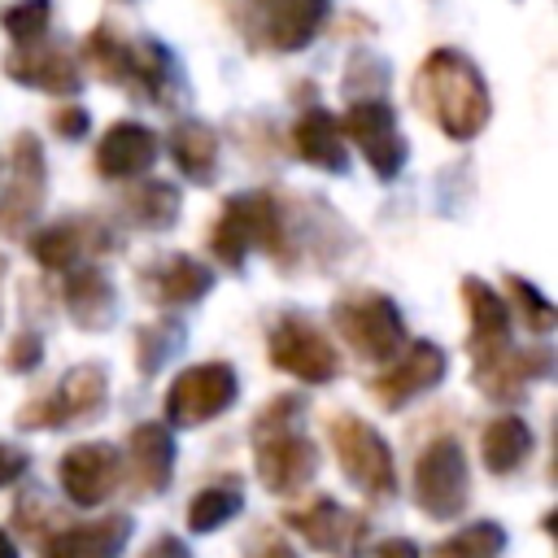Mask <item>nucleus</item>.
Returning a JSON list of instances; mask_svg holds the SVG:
<instances>
[{"label":"nucleus","mask_w":558,"mask_h":558,"mask_svg":"<svg viewBox=\"0 0 558 558\" xmlns=\"http://www.w3.org/2000/svg\"><path fill=\"white\" fill-rule=\"evenodd\" d=\"M414 100L427 109V118L449 140H475L493 113L484 74L475 70L471 57H462L453 48L427 52V61L418 65V78H414Z\"/></svg>","instance_id":"f257e3e1"},{"label":"nucleus","mask_w":558,"mask_h":558,"mask_svg":"<svg viewBox=\"0 0 558 558\" xmlns=\"http://www.w3.org/2000/svg\"><path fill=\"white\" fill-rule=\"evenodd\" d=\"M301 397L283 392L275 397L257 423H253V458H257V475L270 493L292 497L296 488H305L318 471V449L314 440H305L301 432Z\"/></svg>","instance_id":"f03ea898"},{"label":"nucleus","mask_w":558,"mask_h":558,"mask_svg":"<svg viewBox=\"0 0 558 558\" xmlns=\"http://www.w3.org/2000/svg\"><path fill=\"white\" fill-rule=\"evenodd\" d=\"M331 323L336 331L349 340V349L366 362H379L388 366L392 353L401 349L405 340V327H401V310L384 296V292H353V296H340L331 305Z\"/></svg>","instance_id":"7ed1b4c3"},{"label":"nucleus","mask_w":558,"mask_h":558,"mask_svg":"<svg viewBox=\"0 0 558 558\" xmlns=\"http://www.w3.org/2000/svg\"><path fill=\"white\" fill-rule=\"evenodd\" d=\"M279 240H283V227H279V205L275 196L266 192H244V196H231L209 231V248L218 262L227 266H240L244 253L257 244L266 253H279Z\"/></svg>","instance_id":"20e7f679"},{"label":"nucleus","mask_w":558,"mask_h":558,"mask_svg":"<svg viewBox=\"0 0 558 558\" xmlns=\"http://www.w3.org/2000/svg\"><path fill=\"white\" fill-rule=\"evenodd\" d=\"M331 449L340 458L344 480L366 493V497H392L397 493V475H392V449L384 445V436L357 418V414H336L331 418Z\"/></svg>","instance_id":"39448f33"},{"label":"nucleus","mask_w":558,"mask_h":558,"mask_svg":"<svg viewBox=\"0 0 558 558\" xmlns=\"http://www.w3.org/2000/svg\"><path fill=\"white\" fill-rule=\"evenodd\" d=\"M471 497V475H466V453L453 436L432 440L418 462H414V501L427 519H453L466 510Z\"/></svg>","instance_id":"423d86ee"},{"label":"nucleus","mask_w":558,"mask_h":558,"mask_svg":"<svg viewBox=\"0 0 558 558\" xmlns=\"http://www.w3.org/2000/svg\"><path fill=\"white\" fill-rule=\"evenodd\" d=\"M235 397H240V379L227 362H196V366H187L170 379L166 418L174 427H196V423H209V418L227 414Z\"/></svg>","instance_id":"0eeeda50"},{"label":"nucleus","mask_w":558,"mask_h":558,"mask_svg":"<svg viewBox=\"0 0 558 558\" xmlns=\"http://www.w3.org/2000/svg\"><path fill=\"white\" fill-rule=\"evenodd\" d=\"M270 362L301 384H331L340 375V357L331 340L305 318V314H283L270 327Z\"/></svg>","instance_id":"6e6552de"},{"label":"nucleus","mask_w":558,"mask_h":558,"mask_svg":"<svg viewBox=\"0 0 558 558\" xmlns=\"http://www.w3.org/2000/svg\"><path fill=\"white\" fill-rule=\"evenodd\" d=\"M105 397H109V379L96 362H83V366H70L65 379L57 384L52 397L26 405L17 414V427H65V423H83L92 414L105 410Z\"/></svg>","instance_id":"1a4fd4ad"},{"label":"nucleus","mask_w":558,"mask_h":558,"mask_svg":"<svg viewBox=\"0 0 558 558\" xmlns=\"http://www.w3.org/2000/svg\"><path fill=\"white\" fill-rule=\"evenodd\" d=\"M340 126L353 135V144L362 148V157L371 161V170L379 179H397L401 174L410 148H405L401 126H397V113L384 100H353Z\"/></svg>","instance_id":"9d476101"},{"label":"nucleus","mask_w":558,"mask_h":558,"mask_svg":"<svg viewBox=\"0 0 558 558\" xmlns=\"http://www.w3.org/2000/svg\"><path fill=\"white\" fill-rule=\"evenodd\" d=\"M44 205V148L35 135L13 140L9 183L0 192V235H22Z\"/></svg>","instance_id":"9b49d317"},{"label":"nucleus","mask_w":558,"mask_h":558,"mask_svg":"<svg viewBox=\"0 0 558 558\" xmlns=\"http://www.w3.org/2000/svg\"><path fill=\"white\" fill-rule=\"evenodd\" d=\"M57 475H61V488H65V497H70L74 506H100V501L118 488V480H122V471H118V449L96 445V440L74 445V449L61 453Z\"/></svg>","instance_id":"f8f14e48"},{"label":"nucleus","mask_w":558,"mask_h":558,"mask_svg":"<svg viewBox=\"0 0 558 558\" xmlns=\"http://www.w3.org/2000/svg\"><path fill=\"white\" fill-rule=\"evenodd\" d=\"M440 379H445V349L432 344V340H418V344H410L397 362H388L384 375L371 379V392H375L388 410H397V405H405L410 397L436 388Z\"/></svg>","instance_id":"ddd939ff"},{"label":"nucleus","mask_w":558,"mask_h":558,"mask_svg":"<svg viewBox=\"0 0 558 558\" xmlns=\"http://www.w3.org/2000/svg\"><path fill=\"white\" fill-rule=\"evenodd\" d=\"M131 541V519L126 514H105L92 523H74L61 532H48L39 541L44 558H113Z\"/></svg>","instance_id":"4468645a"},{"label":"nucleus","mask_w":558,"mask_h":558,"mask_svg":"<svg viewBox=\"0 0 558 558\" xmlns=\"http://www.w3.org/2000/svg\"><path fill=\"white\" fill-rule=\"evenodd\" d=\"M157 161V135L140 122H113L96 144V170L105 179H135Z\"/></svg>","instance_id":"2eb2a0df"},{"label":"nucleus","mask_w":558,"mask_h":558,"mask_svg":"<svg viewBox=\"0 0 558 558\" xmlns=\"http://www.w3.org/2000/svg\"><path fill=\"white\" fill-rule=\"evenodd\" d=\"M462 292H466V310H471V357L475 366L493 362L506 340H510V310L506 301L484 283V279H462Z\"/></svg>","instance_id":"dca6fc26"},{"label":"nucleus","mask_w":558,"mask_h":558,"mask_svg":"<svg viewBox=\"0 0 558 558\" xmlns=\"http://www.w3.org/2000/svg\"><path fill=\"white\" fill-rule=\"evenodd\" d=\"M140 283L157 305H192L214 288V275L205 262L187 253H170V257H157V266L144 270Z\"/></svg>","instance_id":"f3484780"},{"label":"nucleus","mask_w":558,"mask_h":558,"mask_svg":"<svg viewBox=\"0 0 558 558\" xmlns=\"http://www.w3.org/2000/svg\"><path fill=\"white\" fill-rule=\"evenodd\" d=\"M549 362H554L549 349H501L493 362L475 366V384L497 401H514L532 379L549 371Z\"/></svg>","instance_id":"a211bd4d"},{"label":"nucleus","mask_w":558,"mask_h":558,"mask_svg":"<svg viewBox=\"0 0 558 558\" xmlns=\"http://www.w3.org/2000/svg\"><path fill=\"white\" fill-rule=\"evenodd\" d=\"M4 74L26 83V87H39V92H78V65L70 61V52L61 44L13 52L4 61Z\"/></svg>","instance_id":"6ab92c4d"},{"label":"nucleus","mask_w":558,"mask_h":558,"mask_svg":"<svg viewBox=\"0 0 558 558\" xmlns=\"http://www.w3.org/2000/svg\"><path fill=\"white\" fill-rule=\"evenodd\" d=\"M126 449H131L135 484L144 493H161L170 484V471H174V436L161 423H140V427H131Z\"/></svg>","instance_id":"aec40b11"},{"label":"nucleus","mask_w":558,"mask_h":558,"mask_svg":"<svg viewBox=\"0 0 558 558\" xmlns=\"http://www.w3.org/2000/svg\"><path fill=\"white\" fill-rule=\"evenodd\" d=\"M296 153L318 166V170H331V174H344L349 170V153H344V140H340V122L327 113V109H305L296 131Z\"/></svg>","instance_id":"412c9836"},{"label":"nucleus","mask_w":558,"mask_h":558,"mask_svg":"<svg viewBox=\"0 0 558 558\" xmlns=\"http://www.w3.org/2000/svg\"><path fill=\"white\" fill-rule=\"evenodd\" d=\"M283 523L296 527V532H301L314 549H323V554H340L344 541H349V532L357 527L353 514H349L344 506H336L331 497H318V501H310V506H301V510H288Z\"/></svg>","instance_id":"4be33fe9"},{"label":"nucleus","mask_w":558,"mask_h":558,"mask_svg":"<svg viewBox=\"0 0 558 558\" xmlns=\"http://www.w3.org/2000/svg\"><path fill=\"white\" fill-rule=\"evenodd\" d=\"M65 310H70V318H74L83 331H100V327L113 318V310H118L113 283H109L96 266L74 270V275L65 279Z\"/></svg>","instance_id":"5701e85b"},{"label":"nucleus","mask_w":558,"mask_h":558,"mask_svg":"<svg viewBox=\"0 0 558 558\" xmlns=\"http://www.w3.org/2000/svg\"><path fill=\"white\" fill-rule=\"evenodd\" d=\"M323 17H327V0H275L266 35L279 52H296L323 31Z\"/></svg>","instance_id":"b1692460"},{"label":"nucleus","mask_w":558,"mask_h":558,"mask_svg":"<svg viewBox=\"0 0 558 558\" xmlns=\"http://www.w3.org/2000/svg\"><path fill=\"white\" fill-rule=\"evenodd\" d=\"M170 157H174V166H179L192 183H209L214 170H218V135H214L205 122L183 118V122H174V131H170Z\"/></svg>","instance_id":"393cba45"},{"label":"nucleus","mask_w":558,"mask_h":558,"mask_svg":"<svg viewBox=\"0 0 558 558\" xmlns=\"http://www.w3.org/2000/svg\"><path fill=\"white\" fill-rule=\"evenodd\" d=\"M480 453H484V466L493 475H510L527 453H532V427L519 418V414H501L484 427L480 436Z\"/></svg>","instance_id":"a878e982"},{"label":"nucleus","mask_w":558,"mask_h":558,"mask_svg":"<svg viewBox=\"0 0 558 558\" xmlns=\"http://www.w3.org/2000/svg\"><path fill=\"white\" fill-rule=\"evenodd\" d=\"M240 506H244V493H240V484H209V488H201L196 497H192V506H187V527L192 532H218L222 523H231L235 514H240Z\"/></svg>","instance_id":"bb28decb"},{"label":"nucleus","mask_w":558,"mask_h":558,"mask_svg":"<svg viewBox=\"0 0 558 558\" xmlns=\"http://www.w3.org/2000/svg\"><path fill=\"white\" fill-rule=\"evenodd\" d=\"M126 214L144 227V231H166L179 218V192L170 183H144L126 196Z\"/></svg>","instance_id":"cd10ccee"},{"label":"nucleus","mask_w":558,"mask_h":558,"mask_svg":"<svg viewBox=\"0 0 558 558\" xmlns=\"http://www.w3.org/2000/svg\"><path fill=\"white\" fill-rule=\"evenodd\" d=\"M31 253L39 266L48 270H65L74 257H78V227L74 222H52L44 231L31 235Z\"/></svg>","instance_id":"c85d7f7f"},{"label":"nucleus","mask_w":558,"mask_h":558,"mask_svg":"<svg viewBox=\"0 0 558 558\" xmlns=\"http://www.w3.org/2000/svg\"><path fill=\"white\" fill-rule=\"evenodd\" d=\"M506 549V532L497 527V523H471V527H462L458 536H449L440 549H436V558H493V554H501Z\"/></svg>","instance_id":"c756f323"},{"label":"nucleus","mask_w":558,"mask_h":558,"mask_svg":"<svg viewBox=\"0 0 558 558\" xmlns=\"http://www.w3.org/2000/svg\"><path fill=\"white\" fill-rule=\"evenodd\" d=\"M48 17H52V0H17L0 13V26L17 44H39L48 35Z\"/></svg>","instance_id":"7c9ffc66"},{"label":"nucleus","mask_w":558,"mask_h":558,"mask_svg":"<svg viewBox=\"0 0 558 558\" xmlns=\"http://www.w3.org/2000/svg\"><path fill=\"white\" fill-rule=\"evenodd\" d=\"M83 52H87V61H92V70H96L100 78L126 83V44H122L109 26H96V31L87 35Z\"/></svg>","instance_id":"2f4dec72"},{"label":"nucleus","mask_w":558,"mask_h":558,"mask_svg":"<svg viewBox=\"0 0 558 558\" xmlns=\"http://www.w3.org/2000/svg\"><path fill=\"white\" fill-rule=\"evenodd\" d=\"M506 288H510V296H514V310H519L523 327H527V331H536V336H545V331L554 327V305H549L532 283H523L519 275H510V279H506Z\"/></svg>","instance_id":"473e14b6"},{"label":"nucleus","mask_w":558,"mask_h":558,"mask_svg":"<svg viewBox=\"0 0 558 558\" xmlns=\"http://www.w3.org/2000/svg\"><path fill=\"white\" fill-rule=\"evenodd\" d=\"M174 349H179V327H170V323H153L135 336V357H140L144 375H153L166 362V353H174Z\"/></svg>","instance_id":"72a5a7b5"},{"label":"nucleus","mask_w":558,"mask_h":558,"mask_svg":"<svg viewBox=\"0 0 558 558\" xmlns=\"http://www.w3.org/2000/svg\"><path fill=\"white\" fill-rule=\"evenodd\" d=\"M39 357H44V344H39V336H35V331H22V336H13L9 353H4L9 371H35V366H39Z\"/></svg>","instance_id":"f704fd0d"},{"label":"nucleus","mask_w":558,"mask_h":558,"mask_svg":"<svg viewBox=\"0 0 558 558\" xmlns=\"http://www.w3.org/2000/svg\"><path fill=\"white\" fill-rule=\"evenodd\" d=\"M52 131L61 140H83L87 135V109H57L52 113Z\"/></svg>","instance_id":"c9c22d12"},{"label":"nucleus","mask_w":558,"mask_h":558,"mask_svg":"<svg viewBox=\"0 0 558 558\" xmlns=\"http://www.w3.org/2000/svg\"><path fill=\"white\" fill-rule=\"evenodd\" d=\"M26 466H31L26 449H17V445H0V488H4V484H13V480H22V475H26Z\"/></svg>","instance_id":"e433bc0d"},{"label":"nucleus","mask_w":558,"mask_h":558,"mask_svg":"<svg viewBox=\"0 0 558 558\" xmlns=\"http://www.w3.org/2000/svg\"><path fill=\"white\" fill-rule=\"evenodd\" d=\"M366 558H418V545L405 541V536H388V541H379Z\"/></svg>","instance_id":"4c0bfd02"},{"label":"nucleus","mask_w":558,"mask_h":558,"mask_svg":"<svg viewBox=\"0 0 558 558\" xmlns=\"http://www.w3.org/2000/svg\"><path fill=\"white\" fill-rule=\"evenodd\" d=\"M140 558H192V554H187L183 541H174V536H157Z\"/></svg>","instance_id":"58836bf2"},{"label":"nucleus","mask_w":558,"mask_h":558,"mask_svg":"<svg viewBox=\"0 0 558 558\" xmlns=\"http://www.w3.org/2000/svg\"><path fill=\"white\" fill-rule=\"evenodd\" d=\"M262 558H296V549H292V545H283V541H270V545L262 549Z\"/></svg>","instance_id":"ea45409f"},{"label":"nucleus","mask_w":558,"mask_h":558,"mask_svg":"<svg viewBox=\"0 0 558 558\" xmlns=\"http://www.w3.org/2000/svg\"><path fill=\"white\" fill-rule=\"evenodd\" d=\"M0 558H17V545L9 541V532H0Z\"/></svg>","instance_id":"a19ab883"},{"label":"nucleus","mask_w":558,"mask_h":558,"mask_svg":"<svg viewBox=\"0 0 558 558\" xmlns=\"http://www.w3.org/2000/svg\"><path fill=\"white\" fill-rule=\"evenodd\" d=\"M0 275H4V257H0Z\"/></svg>","instance_id":"79ce46f5"},{"label":"nucleus","mask_w":558,"mask_h":558,"mask_svg":"<svg viewBox=\"0 0 558 558\" xmlns=\"http://www.w3.org/2000/svg\"><path fill=\"white\" fill-rule=\"evenodd\" d=\"M262 4H275V0H262Z\"/></svg>","instance_id":"37998d69"},{"label":"nucleus","mask_w":558,"mask_h":558,"mask_svg":"<svg viewBox=\"0 0 558 558\" xmlns=\"http://www.w3.org/2000/svg\"><path fill=\"white\" fill-rule=\"evenodd\" d=\"M122 4H126V0H122Z\"/></svg>","instance_id":"c03bdc74"}]
</instances>
